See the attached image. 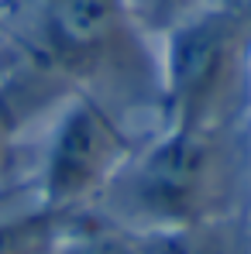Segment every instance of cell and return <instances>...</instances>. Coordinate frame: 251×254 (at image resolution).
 Here are the masks:
<instances>
[{
    "mask_svg": "<svg viewBox=\"0 0 251 254\" xmlns=\"http://www.w3.org/2000/svg\"><path fill=\"white\" fill-rule=\"evenodd\" d=\"M245 186L238 127H162L134 151L93 213L127 230L231 220Z\"/></svg>",
    "mask_w": 251,
    "mask_h": 254,
    "instance_id": "cell-1",
    "label": "cell"
},
{
    "mask_svg": "<svg viewBox=\"0 0 251 254\" xmlns=\"http://www.w3.org/2000/svg\"><path fill=\"white\" fill-rule=\"evenodd\" d=\"M166 127H241L251 103V35L207 3L155 45Z\"/></svg>",
    "mask_w": 251,
    "mask_h": 254,
    "instance_id": "cell-2",
    "label": "cell"
},
{
    "mask_svg": "<svg viewBox=\"0 0 251 254\" xmlns=\"http://www.w3.org/2000/svg\"><path fill=\"white\" fill-rule=\"evenodd\" d=\"M42 48L48 65L121 114L134 93L159 107V62L152 42L131 24L121 0H48L42 17Z\"/></svg>",
    "mask_w": 251,
    "mask_h": 254,
    "instance_id": "cell-3",
    "label": "cell"
},
{
    "mask_svg": "<svg viewBox=\"0 0 251 254\" xmlns=\"http://www.w3.org/2000/svg\"><path fill=\"white\" fill-rule=\"evenodd\" d=\"M134 151L138 144L124 124V114L89 93L73 89L48 134L38 179V210L52 216L89 213L134 158Z\"/></svg>",
    "mask_w": 251,
    "mask_h": 254,
    "instance_id": "cell-4",
    "label": "cell"
},
{
    "mask_svg": "<svg viewBox=\"0 0 251 254\" xmlns=\"http://www.w3.org/2000/svg\"><path fill=\"white\" fill-rule=\"evenodd\" d=\"M134 237L141 254H251V237L238 227V216L196 227L134 230Z\"/></svg>",
    "mask_w": 251,
    "mask_h": 254,
    "instance_id": "cell-5",
    "label": "cell"
},
{
    "mask_svg": "<svg viewBox=\"0 0 251 254\" xmlns=\"http://www.w3.org/2000/svg\"><path fill=\"white\" fill-rule=\"evenodd\" d=\"M48 254H141V251H138L134 230L89 210L76 213V216H62Z\"/></svg>",
    "mask_w": 251,
    "mask_h": 254,
    "instance_id": "cell-6",
    "label": "cell"
},
{
    "mask_svg": "<svg viewBox=\"0 0 251 254\" xmlns=\"http://www.w3.org/2000/svg\"><path fill=\"white\" fill-rule=\"evenodd\" d=\"M121 3H124L131 24L152 45H159L172 28L189 21L196 10L207 7L210 0H121Z\"/></svg>",
    "mask_w": 251,
    "mask_h": 254,
    "instance_id": "cell-7",
    "label": "cell"
},
{
    "mask_svg": "<svg viewBox=\"0 0 251 254\" xmlns=\"http://www.w3.org/2000/svg\"><path fill=\"white\" fill-rule=\"evenodd\" d=\"M14 130H17V114H14V103L10 96L0 93V169L10 155V141H14Z\"/></svg>",
    "mask_w": 251,
    "mask_h": 254,
    "instance_id": "cell-8",
    "label": "cell"
},
{
    "mask_svg": "<svg viewBox=\"0 0 251 254\" xmlns=\"http://www.w3.org/2000/svg\"><path fill=\"white\" fill-rule=\"evenodd\" d=\"M210 3L220 7V10H227V14L251 35V0H210Z\"/></svg>",
    "mask_w": 251,
    "mask_h": 254,
    "instance_id": "cell-9",
    "label": "cell"
}]
</instances>
